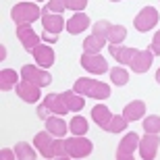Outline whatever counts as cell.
I'll return each mask as SVG.
<instances>
[{"instance_id":"29","label":"cell","mask_w":160,"mask_h":160,"mask_svg":"<svg viewBox=\"0 0 160 160\" xmlns=\"http://www.w3.org/2000/svg\"><path fill=\"white\" fill-rule=\"evenodd\" d=\"M125 125H127L125 117H112V121H110V125H108V129H110V131H121V129H125Z\"/></svg>"},{"instance_id":"34","label":"cell","mask_w":160,"mask_h":160,"mask_svg":"<svg viewBox=\"0 0 160 160\" xmlns=\"http://www.w3.org/2000/svg\"><path fill=\"white\" fill-rule=\"evenodd\" d=\"M156 81L160 83V69H158V73H156Z\"/></svg>"},{"instance_id":"33","label":"cell","mask_w":160,"mask_h":160,"mask_svg":"<svg viewBox=\"0 0 160 160\" xmlns=\"http://www.w3.org/2000/svg\"><path fill=\"white\" fill-rule=\"evenodd\" d=\"M2 158H12L11 150H2Z\"/></svg>"},{"instance_id":"14","label":"cell","mask_w":160,"mask_h":160,"mask_svg":"<svg viewBox=\"0 0 160 160\" xmlns=\"http://www.w3.org/2000/svg\"><path fill=\"white\" fill-rule=\"evenodd\" d=\"M60 100H62V96L50 94V96H46V100H44V106H46L48 110H54V112H58V114H65L69 108H67V104H60Z\"/></svg>"},{"instance_id":"19","label":"cell","mask_w":160,"mask_h":160,"mask_svg":"<svg viewBox=\"0 0 160 160\" xmlns=\"http://www.w3.org/2000/svg\"><path fill=\"white\" fill-rule=\"evenodd\" d=\"M94 121L98 125H100V127H108V125H110V121H112V114L108 112V108L106 106H96L94 108Z\"/></svg>"},{"instance_id":"24","label":"cell","mask_w":160,"mask_h":160,"mask_svg":"<svg viewBox=\"0 0 160 160\" xmlns=\"http://www.w3.org/2000/svg\"><path fill=\"white\" fill-rule=\"evenodd\" d=\"M125 36H127V31H125V27H121V25H110V29H108V40L112 42V44H117V42L125 40Z\"/></svg>"},{"instance_id":"18","label":"cell","mask_w":160,"mask_h":160,"mask_svg":"<svg viewBox=\"0 0 160 160\" xmlns=\"http://www.w3.org/2000/svg\"><path fill=\"white\" fill-rule=\"evenodd\" d=\"M143 110H146V104H143L142 100H135L133 104H129V106L125 108V119L135 121V119H139V117L143 114Z\"/></svg>"},{"instance_id":"12","label":"cell","mask_w":160,"mask_h":160,"mask_svg":"<svg viewBox=\"0 0 160 160\" xmlns=\"http://www.w3.org/2000/svg\"><path fill=\"white\" fill-rule=\"evenodd\" d=\"M110 52H112V56L119 60V62H129L131 65V60H133L137 50H133V48H121V46H117V44H112V46H110Z\"/></svg>"},{"instance_id":"28","label":"cell","mask_w":160,"mask_h":160,"mask_svg":"<svg viewBox=\"0 0 160 160\" xmlns=\"http://www.w3.org/2000/svg\"><path fill=\"white\" fill-rule=\"evenodd\" d=\"M15 152H17L19 158H36V154L31 152V148L27 146V143H19L17 148H15Z\"/></svg>"},{"instance_id":"4","label":"cell","mask_w":160,"mask_h":160,"mask_svg":"<svg viewBox=\"0 0 160 160\" xmlns=\"http://www.w3.org/2000/svg\"><path fill=\"white\" fill-rule=\"evenodd\" d=\"M81 65L88 69L89 73H96V75H100V73H106L108 65L106 60L102 58L100 54H94V52H88L81 56Z\"/></svg>"},{"instance_id":"9","label":"cell","mask_w":160,"mask_h":160,"mask_svg":"<svg viewBox=\"0 0 160 160\" xmlns=\"http://www.w3.org/2000/svg\"><path fill=\"white\" fill-rule=\"evenodd\" d=\"M42 21H44V27H46L48 33H54V36H58V31L65 27V23H62V17L60 15H48V8L44 11V17H42Z\"/></svg>"},{"instance_id":"26","label":"cell","mask_w":160,"mask_h":160,"mask_svg":"<svg viewBox=\"0 0 160 160\" xmlns=\"http://www.w3.org/2000/svg\"><path fill=\"white\" fill-rule=\"evenodd\" d=\"M143 129L148 131V133H158L160 131V117H148V119L143 121Z\"/></svg>"},{"instance_id":"16","label":"cell","mask_w":160,"mask_h":160,"mask_svg":"<svg viewBox=\"0 0 160 160\" xmlns=\"http://www.w3.org/2000/svg\"><path fill=\"white\" fill-rule=\"evenodd\" d=\"M33 56H36V60L40 62L42 67H50V65H52V60H54L52 50L46 48V46H38L36 50H33Z\"/></svg>"},{"instance_id":"8","label":"cell","mask_w":160,"mask_h":160,"mask_svg":"<svg viewBox=\"0 0 160 160\" xmlns=\"http://www.w3.org/2000/svg\"><path fill=\"white\" fill-rule=\"evenodd\" d=\"M158 143H160V139H158L156 133L143 137L142 142H139V148H142V156H143V158H154L156 150H158Z\"/></svg>"},{"instance_id":"30","label":"cell","mask_w":160,"mask_h":160,"mask_svg":"<svg viewBox=\"0 0 160 160\" xmlns=\"http://www.w3.org/2000/svg\"><path fill=\"white\" fill-rule=\"evenodd\" d=\"M65 4L69 8H73V11H81L83 6L88 4V0H65Z\"/></svg>"},{"instance_id":"27","label":"cell","mask_w":160,"mask_h":160,"mask_svg":"<svg viewBox=\"0 0 160 160\" xmlns=\"http://www.w3.org/2000/svg\"><path fill=\"white\" fill-rule=\"evenodd\" d=\"M0 79H2V85H0V88H2V89H8L12 83L17 81V73H12V71H2Z\"/></svg>"},{"instance_id":"5","label":"cell","mask_w":160,"mask_h":160,"mask_svg":"<svg viewBox=\"0 0 160 160\" xmlns=\"http://www.w3.org/2000/svg\"><path fill=\"white\" fill-rule=\"evenodd\" d=\"M137 133H129V135L125 137L123 142L119 143V152H117V158L119 160H131L133 158V150H135V146H137Z\"/></svg>"},{"instance_id":"15","label":"cell","mask_w":160,"mask_h":160,"mask_svg":"<svg viewBox=\"0 0 160 160\" xmlns=\"http://www.w3.org/2000/svg\"><path fill=\"white\" fill-rule=\"evenodd\" d=\"M150 56L148 52H135V56H133V60H131V67H133V71L137 73H146L150 67Z\"/></svg>"},{"instance_id":"31","label":"cell","mask_w":160,"mask_h":160,"mask_svg":"<svg viewBox=\"0 0 160 160\" xmlns=\"http://www.w3.org/2000/svg\"><path fill=\"white\" fill-rule=\"evenodd\" d=\"M65 0H50L48 2V11H56V12H60L62 8H65Z\"/></svg>"},{"instance_id":"21","label":"cell","mask_w":160,"mask_h":160,"mask_svg":"<svg viewBox=\"0 0 160 160\" xmlns=\"http://www.w3.org/2000/svg\"><path fill=\"white\" fill-rule=\"evenodd\" d=\"M46 125H48V131H50V133H54L56 137L65 135L67 127H65V123H62L60 119H56V117H52V119H46Z\"/></svg>"},{"instance_id":"23","label":"cell","mask_w":160,"mask_h":160,"mask_svg":"<svg viewBox=\"0 0 160 160\" xmlns=\"http://www.w3.org/2000/svg\"><path fill=\"white\" fill-rule=\"evenodd\" d=\"M110 77H112V81L117 83V85H125V83L129 81V75H127V71H125L123 67H114V69H110Z\"/></svg>"},{"instance_id":"20","label":"cell","mask_w":160,"mask_h":160,"mask_svg":"<svg viewBox=\"0 0 160 160\" xmlns=\"http://www.w3.org/2000/svg\"><path fill=\"white\" fill-rule=\"evenodd\" d=\"M102 42H104V38L100 36V31H96L92 38H88V40L83 42V48H85V52H98Z\"/></svg>"},{"instance_id":"25","label":"cell","mask_w":160,"mask_h":160,"mask_svg":"<svg viewBox=\"0 0 160 160\" xmlns=\"http://www.w3.org/2000/svg\"><path fill=\"white\" fill-rule=\"evenodd\" d=\"M71 131H73V135H85V131H88V121L83 119V117L73 119L71 121Z\"/></svg>"},{"instance_id":"1","label":"cell","mask_w":160,"mask_h":160,"mask_svg":"<svg viewBox=\"0 0 160 160\" xmlns=\"http://www.w3.org/2000/svg\"><path fill=\"white\" fill-rule=\"evenodd\" d=\"M75 92H81V94L94 96V98L102 100V98H108L110 88L104 85V83H100V81H92V79H77V83H75Z\"/></svg>"},{"instance_id":"2","label":"cell","mask_w":160,"mask_h":160,"mask_svg":"<svg viewBox=\"0 0 160 160\" xmlns=\"http://www.w3.org/2000/svg\"><path fill=\"white\" fill-rule=\"evenodd\" d=\"M38 15H40V11H38L36 4H29V2H23V4H19L12 8V19L17 21L19 25L21 23H31V21H36Z\"/></svg>"},{"instance_id":"22","label":"cell","mask_w":160,"mask_h":160,"mask_svg":"<svg viewBox=\"0 0 160 160\" xmlns=\"http://www.w3.org/2000/svg\"><path fill=\"white\" fill-rule=\"evenodd\" d=\"M62 100H67V108H69V110H81V108L85 106L83 98H79V96H73L71 92H69V94H62Z\"/></svg>"},{"instance_id":"7","label":"cell","mask_w":160,"mask_h":160,"mask_svg":"<svg viewBox=\"0 0 160 160\" xmlns=\"http://www.w3.org/2000/svg\"><path fill=\"white\" fill-rule=\"evenodd\" d=\"M23 77L27 79V81H31V83H36V85H48L50 83V75L48 73H40V71H36V67H31V65H27V67H23Z\"/></svg>"},{"instance_id":"32","label":"cell","mask_w":160,"mask_h":160,"mask_svg":"<svg viewBox=\"0 0 160 160\" xmlns=\"http://www.w3.org/2000/svg\"><path fill=\"white\" fill-rule=\"evenodd\" d=\"M152 52H154L156 56L160 54V31L154 36V42H152Z\"/></svg>"},{"instance_id":"11","label":"cell","mask_w":160,"mask_h":160,"mask_svg":"<svg viewBox=\"0 0 160 160\" xmlns=\"http://www.w3.org/2000/svg\"><path fill=\"white\" fill-rule=\"evenodd\" d=\"M36 146L40 148V152L46 158H52L54 156V142H50L48 133H38L36 135Z\"/></svg>"},{"instance_id":"17","label":"cell","mask_w":160,"mask_h":160,"mask_svg":"<svg viewBox=\"0 0 160 160\" xmlns=\"http://www.w3.org/2000/svg\"><path fill=\"white\" fill-rule=\"evenodd\" d=\"M88 25H89V19L85 17V15H81V12H79V15H75V17L67 23V29L71 31V33H79V31H83Z\"/></svg>"},{"instance_id":"3","label":"cell","mask_w":160,"mask_h":160,"mask_svg":"<svg viewBox=\"0 0 160 160\" xmlns=\"http://www.w3.org/2000/svg\"><path fill=\"white\" fill-rule=\"evenodd\" d=\"M65 148H67V152H69V156H75V158L92 154V142L83 139V137H73V139H69V142L65 143Z\"/></svg>"},{"instance_id":"6","label":"cell","mask_w":160,"mask_h":160,"mask_svg":"<svg viewBox=\"0 0 160 160\" xmlns=\"http://www.w3.org/2000/svg\"><path fill=\"white\" fill-rule=\"evenodd\" d=\"M156 21H158V12H156L154 8H143V11L135 17V27L139 31H148Z\"/></svg>"},{"instance_id":"10","label":"cell","mask_w":160,"mask_h":160,"mask_svg":"<svg viewBox=\"0 0 160 160\" xmlns=\"http://www.w3.org/2000/svg\"><path fill=\"white\" fill-rule=\"evenodd\" d=\"M17 94L23 98V100L27 102H36L38 96H40V85H36V83H21V85H17Z\"/></svg>"},{"instance_id":"13","label":"cell","mask_w":160,"mask_h":160,"mask_svg":"<svg viewBox=\"0 0 160 160\" xmlns=\"http://www.w3.org/2000/svg\"><path fill=\"white\" fill-rule=\"evenodd\" d=\"M17 36H19V40H21V44L27 46V48H33L38 44V36L29 29V27H27V25H19Z\"/></svg>"}]
</instances>
